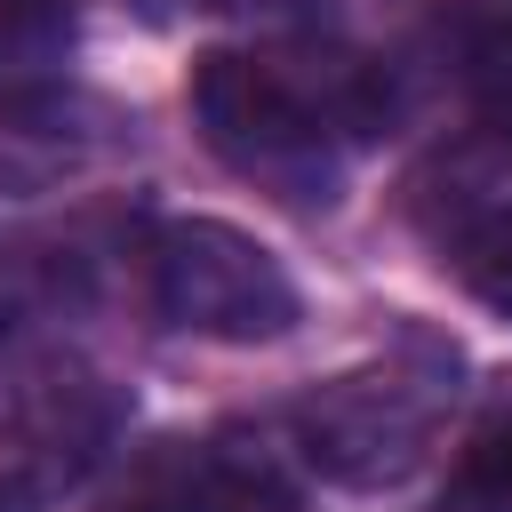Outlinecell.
Instances as JSON below:
<instances>
[{
  "label": "cell",
  "mask_w": 512,
  "mask_h": 512,
  "mask_svg": "<svg viewBox=\"0 0 512 512\" xmlns=\"http://www.w3.org/2000/svg\"><path fill=\"white\" fill-rule=\"evenodd\" d=\"M208 488H216V512H288L296 488L280 472V456L248 432H216L208 440Z\"/></svg>",
  "instance_id": "cell-7"
},
{
  "label": "cell",
  "mask_w": 512,
  "mask_h": 512,
  "mask_svg": "<svg viewBox=\"0 0 512 512\" xmlns=\"http://www.w3.org/2000/svg\"><path fill=\"white\" fill-rule=\"evenodd\" d=\"M192 120L224 168L264 184L288 208L336 200V128H376V80L352 56H328V72H296L280 56L216 48L192 64Z\"/></svg>",
  "instance_id": "cell-1"
},
{
  "label": "cell",
  "mask_w": 512,
  "mask_h": 512,
  "mask_svg": "<svg viewBox=\"0 0 512 512\" xmlns=\"http://www.w3.org/2000/svg\"><path fill=\"white\" fill-rule=\"evenodd\" d=\"M200 8H296V0H200Z\"/></svg>",
  "instance_id": "cell-10"
},
{
  "label": "cell",
  "mask_w": 512,
  "mask_h": 512,
  "mask_svg": "<svg viewBox=\"0 0 512 512\" xmlns=\"http://www.w3.org/2000/svg\"><path fill=\"white\" fill-rule=\"evenodd\" d=\"M128 400L96 368H56L0 408V512H56L120 440Z\"/></svg>",
  "instance_id": "cell-4"
},
{
  "label": "cell",
  "mask_w": 512,
  "mask_h": 512,
  "mask_svg": "<svg viewBox=\"0 0 512 512\" xmlns=\"http://www.w3.org/2000/svg\"><path fill=\"white\" fill-rule=\"evenodd\" d=\"M96 512H216L208 448H192V440H144L128 456V472L104 488Z\"/></svg>",
  "instance_id": "cell-5"
},
{
  "label": "cell",
  "mask_w": 512,
  "mask_h": 512,
  "mask_svg": "<svg viewBox=\"0 0 512 512\" xmlns=\"http://www.w3.org/2000/svg\"><path fill=\"white\" fill-rule=\"evenodd\" d=\"M456 400V344L408 328L384 360L344 368L296 400V456L336 488H400Z\"/></svg>",
  "instance_id": "cell-2"
},
{
  "label": "cell",
  "mask_w": 512,
  "mask_h": 512,
  "mask_svg": "<svg viewBox=\"0 0 512 512\" xmlns=\"http://www.w3.org/2000/svg\"><path fill=\"white\" fill-rule=\"evenodd\" d=\"M456 272H464V288H472L488 312L512 320V208L480 216V224L456 240Z\"/></svg>",
  "instance_id": "cell-8"
},
{
  "label": "cell",
  "mask_w": 512,
  "mask_h": 512,
  "mask_svg": "<svg viewBox=\"0 0 512 512\" xmlns=\"http://www.w3.org/2000/svg\"><path fill=\"white\" fill-rule=\"evenodd\" d=\"M152 304L168 328L216 344H272L296 328V280L264 240L216 216H176L152 240Z\"/></svg>",
  "instance_id": "cell-3"
},
{
  "label": "cell",
  "mask_w": 512,
  "mask_h": 512,
  "mask_svg": "<svg viewBox=\"0 0 512 512\" xmlns=\"http://www.w3.org/2000/svg\"><path fill=\"white\" fill-rule=\"evenodd\" d=\"M448 512H512V384L472 416L448 472Z\"/></svg>",
  "instance_id": "cell-6"
},
{
  "label": "cell",
  "mask_w": 512,
  "mask_h": 512,
  "mask_svg": "<svg viewBox=\"0 0 512 512\" xmlns=\"http://www.w3.org/2000/svg\"><path fill=\"white\" fill-rule=\"evenodd\" d=\"M24 304H32V264L16 248H0V336L24 320Z\"/></svg>",
  "instance_id": "cell-9"
}]
</instances>
